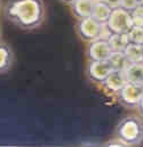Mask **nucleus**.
I'll use <instances>...</instances> for the list:
<instances>
[{
    "label": "nucleus",
    "instance_id": "nucleus-8",
    "mask_svg": "<svg viewBox=\"0 0 143 147\" xmlns=\"http://www.w3.org/2000/svg\"><path fill=\"white\" fill-rule=\"evenodd\" d=\"M126 78L124 71H117V70H112L109 75L106 78V80L102 82L103 88L112 94H117L126 83Z\"/></svg>",
    "mask_w": 143,
    "mask_h": 147
},
{
    "label": "nucleus",
    "instance_id": "nucleus-10",
    "mask_svg": "<svg viewBox=\"0 0 143 147\" xmlns=\"http://www.w3.org/2000/svg\"><path fill=\"white\" fill-rule=\"evenodd\" d=\"M112 8L101 0H94L93 9H92V17L95 18L100 23H107L108 18L111 14Z\"/></svg>",
    "mask_w": 143,
    "mask_h": 147
},
{
    "label": "nucleus",
    "instance_id": "nucleus-5",
    "mask_svg": "<svg viewBox=\"0 0 143 147\" xmlns=\"http://www.w3.org/2000/svg\"><path fill=\"white\" fill-rule=\"evenodd\" d=\"M101 26H102V23L97 22L92 16H88V17L78 20L77 32H78L81 40H84L86 42H89L92 40H95V39L100 38Z\"/></svg>",
    "mask_w": 143,
    "mask_h": 147
},
{
    "label": "nucleus",
    "instance_id": "nucleus-19",
    "mask_svg": "<svg viewBox=\"0 0 143 147\" xmlns=\"http://www.w3.org/2000/svg\"><path fill=\"white\" fill-rule=\"evenodd\" d=\"M101 1H103V2H106L107 5H109L112 9L113 8H117V7H119V3H120V0H101Z\"/></svg>",
    "mask_w": 143,
    "mask_h": 147
},
{
    "label": "nucleus",
    "instance_id": "nucleus-21",
    "mask_svg": "<svg viewBox=\"0 0 143 147\" xmlns=\"http://www.w3.org/2000/svg\"><path fill=\"white\" fill-rule=\"evenodd\" d=\"M136 110H138V112H139V114L143 117V96H142V98L140 99L138 106H136Z\"/></svg>",
    "mask_w": 143,
    "mask_h": 147
},
{
    "label": "nucleus",
    "instance_id": "nucleus-20",
    "mask_svg": "<svg viewBox=\"0 0 143 147\" xmlns=\"http://www.w3.org/2000/svg\"><path fill=\"white\" fill-rule=\"evenodd\" d=\"M112 145H117V146H126L124 143H121L118 138H116V140H110V142H108L107 143V146H112Z\"/></svg>",
    "mask_w": 143,
    "mask_h": 147
},
{
    "label": "nucleus",
    "instance_id": "nucleus-17",
    "mask_svg": "<svg viewBox=\"0 0 143 147\" xmlns=\"http://www.w3.org/2000/svg\"><path fill=\"white\" fill-rule=\"evenodd\" d=\"M133 25L143 28V3H140L135 9L131 11Z\"/></svg>",
    "mask_w": 143,
    "mask_h": 147
},
{
    "label": "nucleus",
    "instance_id": "nucleus-2",
    "mask_svg": "<svg viewBox=\"0 0 143 147\" xmlns=\"http://www.w3.org/2000/svg\"><path fill=\"white\" fill-rule=\"evenodd\" d=\"M116 138L126 146H135L143 142V120L129 115L124 117L116 128Z\"/></svg>",
    "mask_w": 143,
    "mask_h": 147
},
{
    "label": "nucleus",
    "instance_id": "nucleus-24",
    "mask_svg": "<svg viewBox=\"0 0 143 147\" xmlns=\"http://www.w3.org/2000/svg\"><path fill=\"white\" fill-rule=\"evenodd\" d=\"M142 46H143V45H142Z\"/></svg>",
    "mask_w": 143,
    "mask_h": 147
},
{
    "label": "nucleus",
    "instance_id": "nucleus-18",
    "mask_svg": "<svg viewBox=\"0 0 143 147\" xmlns=\"http://www.w3.org/2000/svg\"><path fill=\"white\" fill-rule=\"evenodd\" d=\"M139 5H140V1L139 0H120L119 7H121L123 9H125L127 11H132Z\"/></svg>",
    "mask_w": 143,
    "mask_h": 147
},
{
    "label": "nucleus",
    "instance_id": "nucleus-16",
    "mask_svg": "<svg viewBox=\"0 0 143 147\" xmlns=\"http://www.w3.org/2000/svg\"><path fill=\"white\" fill-rule=\"evenodd\" d=\"M127 37H128L129 42L138 43V45H143V28L133 25V28L128 31Z\"/></svg>",
    "mask_w": 143,
    "mask_h": 147
},
{
    "label": "nucleus",
    "instance_id": "nucleus-11",
    "mask_svg": "<svg viewBox=\"0 0 143 147\" xmlns=\"http://www.w3.org/2000/svg\"><path fill=\"white\" fill-rule=\"evenodd\" d=\"M126 81L143 83V63H129L124 70Z\"/></svg>",
    "mask_w": 143,
    "mask_h": 147
},
{
    "label": "nucleus",
    "instance_id": "nucleus-12",
    "mask_svg": "<svg viewBox=\"0 0 143 147\" xmlns=\"http://www.w3.org/2000/svg\"><path fill=\"white\" fill-rule=\"evenodd\" d=\"M124 55L127 58L128 63H143V46L128 42L124 49Z\"/></svg>",
    "mask_w": 143,
    "mask_h": 147
},
{
    "label": "nucleus",
    "instance_id": "nucleus-13",
    "mask_svg": "<svg viewBox=\"0 0 143 147\" xmlns=\"http://www.w3.org/2000/svg\"><path fill=\"white\" fill-rule=\"evenodd\" d=\"M14 55L12 49L5 43H0V73H5L12 67Z\"/></svg>",
    "mask_w": 143,
    "mask_h": 147
},
{
    "label": "nucleus",
    "instance_id": "nucleus-23",
    "mask_svg": "<svg viewBox=\"0 0 143 147\" xmlns=\"http://www.w3.org/2000/svg\"><path fill=\"white\" fill-rule=\"evenodd\" d=\"M140 1V3H143V0H139Z\"/></svg>",
    "mask_w": 143,
    "mask_h": 147
},
{
    "label": "nucleus",
    "instance_id": "nucleus-9",
    "mask_svg": "<svg viewBox=\"0 0 143 147\" xmlns=\"http://www.w3.org/2000/svg\"><path fill=\"white\" fill-rule=\"evenodd\" d=\"M93 3L94 0H73L70 3L72 14L78 20L92 16Z\"/></svg>",
    "mask_w": 143,
    "mask_h": 147
},
{
    "label": "nucleus",
    "instance_id": "nucleus-4",
    "mask_svg": "<svg viewBox=\"0 0 143 147\" xmlns=\"http://www.w3.org/2000/svg\"><path fill=\"white\" fill-rule=\"evenodd\" d=\"M118 102L127 109H136L143 96V83L126 82L125 86L116 94Z\"/></svg>",
    "mask_w": 143,
    "mask_h": 147
},
{
    "label": "nucleus",
    "instance_id": "nucleus-22",
    "mask_svg": "<svg viewBox=\"0 0 143 147\" xmlns=\"http://www.w3.org/2000/svg\"><path fill=\"white\" fill-rule=\"evenodd\" d=\"M60 1H62V2H64V3H71L73 0H60Z\"/></svg>",
    "mask_w": 143,
    "mask_h": 147
},
{
    "label": "nucleus",
    "instance_id": "nucleus-15",
    "mask_svg": "<svg viewBox=\"0 0 143 147\" xmlns=\"http://www.w3.org/2000/svg\"><path fill=\"white\" fill-rule=\"evenodd\" d=\"M108 42H109L112 51H124V49L128 45L129 40H128L127 34L112 33L108 38Z\"/></svg>",
    "mask_w": 143,
    "mask_h": 147
},
{
    "label": "nucleus",
    "instance_id": "nucleus-3",
    "mask_svg": "<svg viewBox=\"0 0 143 147\" xmlns=\"http://www.w3.org/2000/svg\"><path fill=\"white\" fill-rule=\"evenodd\" d=\"M108 28L112 33L127 34L133 28V20L131 11L123 9L121 7L113 8L107 21Z\"/></svg>",
    "mask_w": 143,
    "mask_h": 147
},
{
    "label": "nucleus",
    "instance_id": "nucleus-6",
    "mask_svg": "<svg viewBox=\"0 0 143 147\" xmlns=\"http://www.w3.org/2000/svg\"><path fill=\"white\" fill-rule=\"evenodd\" d=\"M112 50L107 39L97 38L92 40L87 45L86 55L89 61H107Z\"/></svg>",
    "mask_w": 143,
    "mask_h": 147
},
{
    "label": "nucleus",
    "instance_id": "nucleus-7",
    "mask_svg": "<svg viewBox=\"0 0 143 147\" xmlns=\"http://www.w3.org/2000/svg\"><path fill=\"white\" fill-rule=\"evenodd\" d=\"M111 71L112 67L108 61H89L86 69L89 80L100 84H102Z\"/></svg>",
    "mask_w": 143,
    "mask_h": 147
},
{
    "label": "nucleus",
    "instance_id": "nucleus-1",
    "mask_svg": "<svg viewBox=\"0 0 143 147\" xmlns=\"http://www.w3.org/2000/svg\"><path fill=\"white\" fill-rule=\"evenodd\" d=\"M45 5L42 0H8L5 15L8 21L22 30H35L45 20Z\"/></svg>",
    "mask_w": 143,
    "mask_h": 147
},
{
    "label": "nucleus",
    "instance_id": "nucleus-14",
    "mask_svg": "<svg viewBox=\"0 0 143 147\" xmlns=\"http://www.w3.org/2000/svg\"><path fill=\"white\" fill-rule=\"evenodd\" d=\"M107 61L110 63L112 70L117 71H124L126 66L129 64L123 51H112Z\"/></svg>",
    "mask_w": 143,
    "mask_h": 147
}]
</instances>
